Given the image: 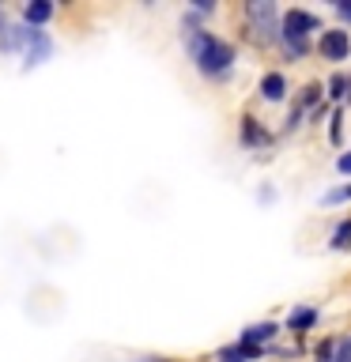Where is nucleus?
Here are the masks:
<instances>
[{"instance_id":"17","label":"nucleus","mask_w":351,"mask_h":362,"mask_svg":"<svg viewBox=\"0 0 351 362\" xmlns=\"http://www.w3.org/2000/svg\"><path fill=\"white\" fill-rule=\"evenodd\" d=\"M336 11H340L344 19H351V0H340V4H336Z\"/></svg>"},{"instance_id":"11","label":"nucleus","mask_w":351,"mask_h":362,"mask_svg":"<svg viewBox=\"0 0 351 362\" xmlns=\"http://www.w3.org/2000/svg\"><path fill=\"white\" fill-rule=\"evenodd\" d=\"M27 45H30V53H27V57H30V61H27V64H38V61H42V57H45V53H50V38H45V34H42V30H34Z\"/></svg>"},{"instance_id":"6","label":"nucleus","mask_w":351,"mask_h":362,"mask_svg":"<svg viewBox=\"0 0 351 362\" xmlns=\"http://www.w3.org/2000/svg\"><path fill=\"white\" fill-rule=\"evenodd\" d=\"M30 27H8V34H4V38H0V49H4V53H16V49H23V45H27L30 42Z\"/></svg>"},{"instance_id":"16","label":"nucleus","mask_w":351,"mask_h":362,"mask_svg":"<svg viewBox=\"0 0 351 362\" xmlns=\"http://www.w3.org/2000/svg\"><path fill=\"white\" fill-rule=\"evenodd\" d=\"M336 166H340V174H351V155H340Z\"/></svg>"},{"instance_id":"5","label":"nucleus","mask_w":351,"mask_h":362,"mask_svg":"<svg viewBox=\"0 0 351 362\" xmlns=\"http://www.w3.org/2000/svg\"><path fill=\"white\" fill-rule=\"evenodd\" d=\"M260 95H265L268 102H280L283 95H287V79H283L280 72H268L265 79H260Z\"/></svg>"},{"instance_id":"15","label":"nucleus","mask_w":351,"mask_h":362,"mask_svg":"<svg viewBox=\"0 0 351 362\" xmlns=\"http://www.w3.org/2000/svg\"><path fill=\"white\" fill-rule=\"evenodd\" d=\"M328 95H333V98H344V95H347V79L336 76L333 83H328Z\"/></svg>"},{"instance_id":"14","label":"nucleus","mask_w":351,"mask_h":362,"mask_svg":"<svg viewBox=\"0 0 351 362\" xmlns=\"http://www.w3.org/2000/svg\"><path fill=\"white\" fill-rule=\"evenodd\" d=\"M321 200H325V204H340V200H351V185H344V189H333V192H325Z\"/></svg>"},{"instance_id":"13","label":"nucleus","mask_w":351,"mask_h":362,"mask_svg":"<svg viewBox=\"0 0 351 362\" xmlns=\"http://www.w3.org/2000/svg\"><path fill=\"white\" fill-rule=\"evenodd\" d=\"M336 339H325L321 347H317V362H336Z\"/></svg>"},{"instance_id":"4","label":"nucleus","mask_w":351,"mask_h":362,"mask_svg":"<svg viewBox=\"0 0 351 362\" xmlns=\"http://www.w3.org/2000/svg\"><path fill=\"white\" fill-rule=\"evenodd\" d=\"M321 57L325 61H347V53H351V38H347V30H325L321 34Z\"/></svg>"},{"instance_id":"10","label":"nucleus","mask_w":351,"mask_h":362,"mask_svg":"<svg viewBox=\"0 0 351 362\" xmlns=\"http://www.w3.org/2000/svg\"><path fill=\"white\" fill-rule=\"evenodd\" d=\"M23 16H27V23H34V27H38V23H45L53 16V4L50 0H34V4H27V11H23Z\"/></svg>"},{"instance_id":"1","label":"nucleus","mask_w":351,"mask_h":362,"mask_svg":"<svg viewBox=\"0 0 351 362\" xmlns=\"http://www.w3.org/2000/svg\"><path fill=\"white\" fill-rule=\"evenodd\" d=\"M189 49H192V61H197V68L204 76H223L226 68L234 64V49L223 38L208 34V30H192Z\"/></svg>"},{"instance_id":"2","label":"nucleus","mask_w":351,"mask_h":362,"mask_svg":"<svg viewBox=\"0 0 351 362\" xmlns=\"http://www.w3.org/2000/svg\"><path fill=\"white\" fill-rule=\"evenodd\" d=\"M321 23H317V16H310V11H299V8H291L287 16H283V27H280V38L287 42V53L291 57H302L310 45H306V34L317 30Z\"/></svg>"},{"instance_id":"12","label":"nucleus","mask_w":351,"mask_h":362,"mask_svg":"<svg viewBox=\"0 0 351 362\" xmlns=\"http://www.w3.org/2000/svg\"><path fill=\"white\" fill-rule=\"evenodd\" d=\"M333 245H336V249H347V245H351V219L336 226V234H333Z\"/></svg>"},{"instance_id":"9","label":"nucleus","mask_w":351,"mask_h":362,"mask_svg":"<svg viewBox=\"0 0 351 362\" xmlns=\"http://www.w3.org/2000/svg\"><path fill=\"white\" fill-rule=\"evenodd\" d=\"M272 336H276V325H253V328H246V332H242V344H253V347H260V344H265V339H272Z\"/></svg>"},{"instance_id":"18","label":"nucleus","mask_w":351,"mask_h":362,"mask_svg":"<svg viewBox=\"0 0 351 362\" xmlns=\"http://www.w3.org/2000/svg\"><path fill=\"white\" fill-rule=\"evenodd\" d=\"M0 27H4V16H0Z\"/></svg>"},{"instance_id":"3","label":"nucleus","mask_w":351,"mask_h":362,"mask_svg":"<svg viewBox=\"0 0 351 362\" xmlns=\"http://www.w3.org/2000/svg\"><path fill=\"white\" fill-rule=\"evenodd\" d=\"M249 23H253L257 38H268L276 42L280 38V27H276V4H265V0H257V4H249Z\"/></svg>"},{"instance_id":"7","label":"nucleus","mask_w":351,"mask_h":362,"mask_svg":"<svg viewBox=\"0 0 351 362\" xmlns=\"http://www.w3.org/2000/svg\"><path fill=\"white\" fill-rule=\"evenodd\" d=\"M317 325V310H310V305H302V310H294L287 317V328L291 332H306V328H313Z\"/></svg>"},{"instance_id":"8","label":"nucleus","mask_w":351,"mask_h":362,"mask_svg":"<svg viewBox=\"0 0 351 362\" xmlns=\"http://www.w3.org/2000/svg\"><path fill=\"white\" fill-rule=\"evenodd\" d=\"M242 140H246L249 147H260V144H272V136L260 129L253 117H246V124H242Z\"/></svg>"}]
</instances>
